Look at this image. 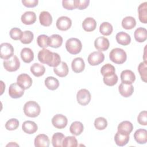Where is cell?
Here are the masks:
<instances>
[{
  "mask_svg": "<svg viewBox=\"0 0 147 147\" xmlns=\"http://www.w3.org/2000/svg\"><path fill=\"white\" fill-rule=\"evenodd\" d=\"M38 59L41 63L53 67H57L61 62V57L58 53L52 52L46 48H43L39 51Z\"/></svg>",
  "mask_w": 147,
  "mask_h": 147,
  "instance_id": "1",
  "label": "cell"
},
{
  "mask_svg": "<svg viewBox=\"0 0 147 147\" xmlns=\"http://www.w3.org/2000/svg\"><path fill=\"white\" fill-rule=\"evenodd\" d=\"M24 114L32 118H34L37 117L41 111V108L39 105L35 101L30 100L25 103L24 106Z\"/></svg>",
  "mask_w": 147,
  "mask_h": 147,
  "instance_id": "2",
  "label": "cell"
},
{
  "mask_svg": "<svg viewBox=\"0 0 147 147\" xmlns=\"http://www.w3.org/2000/svg\"><path fill=\"white\" fill-rule=\"evenodd\" d=\"M109 57L113 63L117 64H122L126 60L127 55L123 49L115 48L113 49L110 52Z\"/></svg>",
  "mask_w": 147,
  "mask_h": 147,
  "instance_id": "3",
  "label": "cell"
},
{
  "mask_svg": "<svg viewBox=\"0 0 147 147\" xmlns=\"http://www.w3.org/2000/svg\"><path fill=\"white\" fill-rule=\"evenodd\" d=\"M65 48L69 53L76 55L80 52L82 48V44L78 38H71L66 41Z\"/></svg>",
  "mask_w": 147,
  "mask_h": 147,
  "instance_id": "4",
  "label": "cell"
},
{
  "mask_svg": "<svg viewBox=\"0 0 147 147\" xmlns=\"http://www.w3.org/2000/svg\"><path fill=\"white\" fill-rule=\"evenodd\" d=\"M3 64L5 69L9 72L16 71L20 67V61L16 55H13L7 60H5Z\"/></svg>",
  "mask_w": 147,
  "mask_h": 147,
  "instance_id": "5",
  "label": "cell"
},
{
  "mask_svg": "<svg viewBox=\"0 0 147 147\" xmlns=\"http://www.w3.org/2000/svg\"><path fill=\"white\" fill-rule=\"evenodd\" d=\"M0 47V57L1 59L7 60L13 56L14 48L10 44L3 42L1 44Z\"/></svg>",
  "mask_w": 147,
  "mask_h": 147,
  "instance_id": "6",
  "label": "cell"
},
{
  "mask_svg": "<svg viewBox=\"0 0 147 147\" xmlns=\"http://www.w3.org/2000/svg\"><path fill=\"white\" fill-rule=\"evenodd\" d=\"M76 99L79 104L82 106H86L88 105L91 100V94L87 89H81L77 92Z\"/></svg>",
  "mask_w": 147,
  "mask_h": 147,
  "instance_id": "7",
  "label": "cell"
},
{
  "mask_svg": "<svg viewBox=\"0 0 147 147\" xmlns=\"http://www.w3.org/2000/svg\"><path fill=\"white\" fill-rule=\"evenodd\" d=\"M105 59L104 54L100 51H95L91 53L87 59L88 63L92 66L97 65L102 63Z\"/></svg>",
  "mask_w": 147,
  "mask_h": 147,
  "instance_id": "8",
  "label": "cell"
},
{
  "mask_svg": "<svg viewBox=\"0 0 147 147\" xmlns=\"http://www.w3.org/2000/svg\"><path fill=\"white\" fill-rule=\"evenodd\" d=\"M24 89L18 83H13L10 84L9 88V94L10 96L14 99L21 98L24 94Z\"/></svg>",
  "mask_w": 147,
  "mask_h": 147,
  "instance_id": "9",
  "label": "cell"
},
{
  "mask_svg": "<svg viewBox=\"0 0 147 147\" xmlns=\"http://www.w3.org/2000/svg\"><path fill=\"white\" fill-rule=\"evenodd\" d=\"M68 123L67 117L60 114H56L52 119V123L54 127L57 129H63L66 127Z\"/></svg>",
  "mask_w": 147,
  "mask_h": 147,
  "instance_id": "10",
  "label": "cell"
},
{
  "mask_svg": "<svg viewBox=\"0 0 147 147\" xmlns=\"http://www.w3.org/2000/svg\"><path fill=\"white\" fill-rule=\"evenodd\" d=\"M17 83L24 90L29 88L33 83L30 76L26 74H21L19 75L17 79Z\"/></svg>",
  "mask_w": 147,
  "mask_h": 147,
  "instance_id": "11",
  "label": "cell"
},
{
  "mask_svg": "<svg viewBox=\"0 0 147 147\" xmlns=\"http://www.w3.org/2000/svg\"><path fill=\"white\" fill-rule=\"evenodd\" d=\"M72 25L71 20L67 16H61L56 21V27L61 31H65L69 29Z\"/></svg>",
  "mask_w": 147,
  "mask_h": 147,
  "instance_id": "12",
  "label": "cell"
},
{
  "mask_svg": "<svg viewBox=\"0 0 147 147\" xmlns=\"http://www.w3.org/2000/svg\"><path fill=\"white\" fill-rule=\"evenodd\" d=\"M110 42L109 40L103 36L97 37L94 41V46L95 48L98 51H105L108 49L109 48Z\"/></svg>",
  "mask_w": 147,
  "mask_h": 147,
  "instance_id": "13",
  "label": "cell"
},
{
  "mask_svg": "<svg viewBox=\"0 0 147 147\" xmlns=\"http://www.w3.org/2000/svg\"><path fill=\"white\" fill-rule=\"evenodd\" d=\"M121 79L122 83L131 84L136 80V76L132 71L125 69L121 74Z\"/></svg>",
  "mask_w": 147,
  "mask_h": 147,
  "instance_id": "14",
  "label": "cell"
},
{
  "mask_svg": "<svg viewBox=\"0 0 147 147\" xmlns=\"http://www.w3.org/2000/svg\"><path fill=\"white\" fill-rule=\"evenodd\" d=\"M118 90L120 94L122 96L127 98L133 94L134 91V87L132 84L121 83L118 87Z\"/></svg>",
  "mask_w": 147,
  "mask_h": 147,
  "instance_id": "15",
  "label": "cell"
},
{
  "mask_svg": "<svg viewBox=\"0 0 147 147\" xmlns=\"http://www.w3.org/2000/svg\"><path fill=\"white\" fill-rule=\"evenodd\" d=\"M136 141L140 144H144L147 142V131L144 129H139L134 133Z\"/></svg>",
  "mask_w": 147,
  "mask_h": 147,
  "instance_id": "16",
  "label": "cell"
},
{
  "mask_svg": "<svg viewBox=\"0 0 147 147\" xmlns=\"http://www.w3.org/2000/svg\"><path fill=\"white\" fill-rule=\"evenodd\" d=\"M71 67L73 71L75 73L82 72L85 68V63L82 57L75 58L71 63Z\"/></svg>",
  "mask_w": 147,
  "mask_h": 147,
  "instance_id": "17",
  "label": "cell"
},
{
  "mask_svg": "<svg viewBox=\"0 0 147 147\" xmlns=\"http://www.w3.org/2000/svg\"><path fill=\"white\" fill-rule=\"evenodd\" d=\"M49 142L48 137L44 134L37 135L34 139V146L36 147H48Z\"/></svg>",
  "mask_w": 147,
  "mask_h": 147,
  "instance_id": "18",
  "label": "cell"
},
{
  "mask_svg": "<svg viewBox=\"0 0 147 147\" xmlns=\"http://www.w3.org/2000/svg\"><path fill=\"white\" fill-rule=\"evenodd\" d=\"M21 20L24 24L32 25L36 21V15L33 11H28L21 16Z\"/></svg>",
  "mask_w": 147,
  "mask_h": 147,
  "instance_id": "19",
  "label": "cell"
},
{
  "mask_svg": "<svg viewBox=\"0 0 147 147\" xmlns=\"http://www.w3.org/2000/svg\"><path fill=\"white\" fill-rule=\"evenodd\" d=\"M22 129L25 133L31 134L34 133L37 130L38 127L34 122L32 121H26L23 123Z\"/></svg>",
  "mask_w": 147,
  "mask_h": 147,
  "instance_id": "20",
  "label": "cell"
},
{
  "mask_svg": "<svg viewBox=\"0 0 147 147\" xmlns=\"http://www.w3.org/2000/svg\"><path fill=\"white\" fill-rule=\"evenodd\" d=\"M118 131L129 135L133 129V124L128 121L121 122L118 126Z\"/></svg>",
  "mask_w": 147,
  "mask_h": 147,
  "instance_id": "21",
  "label": "cell"
},
{
  "mask_svg": "<svg viewBox=\"0 0 147 147\" xmlns=\"http://www.w3.org/2000/svg\"><path fill=\"white\" fill-rule=\"evenodd\" d=\"M53 71L58 76L63 78L68 75L69 70L67 63L64 61H61L57 67H54Z\"/></svg>",
  "mask_w": 147,
  "mask_h": 147,
  "instance_id": "22",
  "label": "cell"
},
{
  "mask_svg": "<svg viewBox=\"0 0 147 147\" xmlns=\"http://www.w3.org/2000/svg\"><path fill=\"white\" fill-rule=\"evenodd\" d=\"M117 42L122 45H127L130 43L131 37L129 34L124 32H118L115 36Z\"/></svg>",
  "mask_w": 147,
  "mask_h": 147,
  "instance_id": "23",
  "label": "cell"
},
{
  "mask_svg": "<svg viewBox=\"0 0 147 147\" xmlns=\"http://www.w3.org/2000/svg\"><path fill=\"white\" fill-rule=\"evenodd\" d=\"M129 138V135L117 131L114 136V141L118 146H123L127 144Z\"/></svg>",
  "mask_w": 147,
  "mask_h": 147,
  "instance_id": "24",
  "label": "cell"
},
{
  "mask_svg": "<svg viewBox=\"0 0 147 147\" xmlns=\"http://www.w3.org/2000/svg\"><path fill=\"white\" fill-rule=\"evenodd\" d=\"M21 57L26 63H29L34 59V53L29 48H24L21 51Z\"/></svg>",
  "mask_w": 147,
  "mask_h": 147,
  "instance_id": "25",
  "label": "cell"
},
{
  "mask_svg": "<svg viewBox=\"0 0 147 147\" xmlns=\"http://www.w3.org/2000/svg\"><path fill=\"white\" fill-rule=\"evenodd\" d=\"M138 18L140 21L144 24L147 23V2L141 3L138 7Z\"/></svg>",
  "mask_w": 147,
  "mask_h": 147,
  "instance_id": "26",
  "label": "cell"
},
{
  "mask_svg": "<svg viewBox=\"0 0 147 147\" xmlns=\"http://www.w3.org/2000/svg\"><path fill=\"white\" fill-rule=\"evenodd\" d=\"M40 24L44 26H49L52 22V17L51 14L47 11H41L39 16Z\"/></svg>",
  "mask_w": 147,
  "mask_h": 147,
  "instance_id": "27",
  "label": "cell"
},
{
  "mask_svg": "<svg viewBox=\"0 0 147 147\" xmlns=\"http://www.w3.org/2000/svg\"><path fill=\"white\" fill-rule=\"evenodd\" d=\"M82 27L86 32H92L96 29V21L92 17H87L83 21Z\"/></svg>",
  "mask_w": 147,
  "mask_h": 147,
  "instance_id": "28",
  "label": "cell"
},
{
  "mask_svg": "<svg viewBox=\"0 0 147 147\" xmlns=\"http://www.w3.org/2000/svg\"><path fill=\"white\" fill-rule=\"evenodd\" d=\"M134 36L137 42H143L147 38V30L144 28H138L134 32Z\"/></svg>",
  "mask_w": 147,
  "mask_h": 147,
  "instance_id": "29",
  "label": "cell"
},
{
  "mask_svg": "<svg viewBox=\"0 0 147 147\" xmlns=\"http://www.w3.org/2000/svg\"><path fill=\"white\" fill-rule=\"evenodd\" d=\"M63 44V37L59 34H54L51 35L49 37V46L54 48H57L61 46Z\"/></svg>",
  "mask_w": 147,
  "mask_h": 147,
  "instance_id": "30",
  "label": "cell"
},
{
  "mask_svg": "<svg viewBox=\"0 0 147 147\" xmlns=\"http://www.w3.org/2000/svg\"><path fill=\"white\" fill-rule=\"evenodd\" d=\"M30 71L34 76L40 77L44 74L45 72V68L43 65L35 63L30 67Z\"/></svg>",
  "mask_w": 147,
  "mask_h": 147,
  "instance_id": "31",
  "label": "cell"
},
{
  "mask_svg": "<svg viewBox=\"0 0 147 147\" xmlns=\"http://www.w3.org/2000/svg\"><path fill=\"white\" fill-rule=\"evenodd\" d=\"M83 125L79 121H75L72 122L69 127V131L71 133L75 136L80 135L83 132Z\"/></svg>",
  "mask_w": 147,
  "mask_h": 147,
  "instance_id": "32",
  "label": "cell"
},
{
  "mask_svg": "<svg viewBox=\"0 0 147 147\" xmlns=\"http://www.w3.org/2000/svg\"><path fill=\"white\" fill-rule=\"evenodd\" d=\"M45 85L49 90H55L59 86V82L53 76H48L45 80Z\"/></svg>",
  "mask_w": 147,
  "mask_h": 147,
  "instance_id": "33",
  "label": "cell"
},
{
  "mask_svg": "<svg viewBox=\"0 0 147 147\" xmlns=\"http://www.w3.org/2000/svg\"><path fill=\"white\" fill-rule=\"evenodd\" d=\"M136 25V21L135 18L131 16H127L122 21V26L123 28L130 30L133 29Z\"/></svg>",
  "mask_w": 147,
  "mask_h": 147,
  "instance_id": "34",
  "label": "cell"
},
{
  "mask_svg": "<svg viewBox=\"0 0 147 147\" xmlns=\"http://www.w3.org/2000/svg\"><path fill=\"white\" fill-rule=\"evenodd\" d=\"M65 138L64 135L59 132L55 133L52 138V144L54 147H61L63 146V141Z\"/></svg>",
  "mask_w": 147,
  "mask_h": 147,
  "instance_id": "35",
  "label": "cell"
},
{
  "mask_svg": "<svg viewBox=\"0 0 147 147\" xmlns=\"http://www.w3.org/2000/svg\"><path fill=\"white\" fill-rule=\"evenodd\" d=\"M118 76L115 73L103 76V80L104 83L109 86H114L118 82Z\"/></svg>",
  "mask_w": 147,
  "mask_h": 147,
  "instance_id": "36",
  "label": "cell"
},
{
  "mask_svg": "<svg viewBox=\"0 0 147 147\" xmlns=\"http://www.w3.org/2000/svg\"><path fill=\"white\" fill-rule=\"evenodd\" d=\"M112 25L108 22H102L99 26V32L104 36H109L113 32Z\"/></svg>",
  "mask_w": 147,
  "mask_h": 147,
  "instance_id": "37",
  "label": "cell"
},
{
  "mask_svg": "<svg viewBox=\"0 0 147 147\" xmlns=\"http://www.w3.org/2000/svg\"><path fill=\"white\" fill-rule=\"evenodd\" d=\"M78 146V141L74 136H67L65 137L63 141L64 147H76Z\"/></svg>",
  "mask_w": 147,
  "mask_h": 147,
  "instance_id": "38",
  "label": "cell"
},
{
  "mask_svg": "<svg viewBox=\"0 0 147 147\" xmlns=\"http://www.w3.org/2000/svg\"><path fill=\"white\" fill-rule=\"evenodd\" d=\"M49 37L45 34H41L37 38V43L41 48H47L49 47Z\"/></svg>",
  "mask_w": 147,
  "mask_h": 147,
  "instance_id": "39",
  "label": "cell"
},
{
  "mask_svg": "<svg viewBox=\"0 0 147 147\" xmlns=\"http://www.w3.org/2000/svg\"><path fill=\"white\" fill-rule=\"evenodd\" d=\"M146 69H147V63L146 61H143L140 63L138 66V71L140 75L142 80L144 82H146Z\"/></svg>",
  "mask_w": 147,
  "mask_h": 147,
  "instance_id": "40",
  "label": "cell"
},
{
  "mask_svg": "<svg viewBox=\"0 0 147 147\" xmlns=\"http://www.w3.org/2000/svg\"><path fill=\"white\" fill-rule=\"evenodd\" d=\"M34 34L30 30H25L23 32L22 36L21 38V42L24 44H30L33 40Z\"/></svg>",
  "mask_w": 147,
  "mask_h": 147,
  "instance_id": "41",
  "label": "cell"
},
{
  "mask_svg": "<svg viewBox=\"0 0 147 147\" xmlns=\"http://www.w3.org/2000/svg\"><path fill=\"white\" fill-rule=\"evenodd\" d=\"M94 126L98 130H101L106 129L107 126V121L103 117H98L94 121Z\"/></svg>",
  "mask_w": 147,
  "mask_h": 147,
  "instance_id": "42",
  "label": "cell"
},
{
  "mask_svg": "<svg viewBox=\"0 0 147 147\" xmlns=\"http://www.w3.org/2000/svg\"><path fill=\"white\" fill-rule=\"evenodd\" d=\"M100 73L103 76L107 75L109 74L115 73V69L113 65L108 63L102 66L100 69Z\"/></svg>",
  "mask_w": 147,
  "mask_h": 147,
  "instance_id": "43",
  "label": "cell"
},
{
  "mask_svg": "<svg viewBox=\"0 0 147 147\" xmlns=\"http://www.w3.org/2000/svg\"><path fill=\"white\" fill-rule=\"evenodd\" d=\"M22 34H23V32H22V30L18 28H12L9 32L10 37L14 40H21L22 36Z\"/></svg>",
  "mask_w": 147,
  "mask_h": 147,
  "instance_id": "44",
  "label": "cell"
},
{
  "mask_svg": "<svg viewBox=\"0 0 147 147\" xmlns=\"http://www.w3.org/2000/svg\"><path fill=\"white\" fill-rule=\"evenodd\" d=\"M19 126V121L16 118H11L8 120L5 124V127L8 130H14Z\"/></svg>",
  "mask_w": 147,
  "mask_h": 147,
  "instance_id": "45",
  "label": "cell"
},
{
  "mask_svg": "<svg viewBox=\"0 0 147 147\" xmlns=\"http://www.w3.org/2000/svg\"><path fill=\"white\" fill-rule=\"evenodd\" d=\"M62 5L63 7L67 10H74L76 8V0H63L62 1Z\"/></svg>",
  "mask_w": 147,
  "mask_h": 147,
  "instance_id": "46",
  "label": "cell"
},
{
  "mask_svg": "<svg viewBox=\"0 0 147 147\" xmlns=\"http://www.w3.org/2000/svg\"><path fill=\"white\" fill-rule=\"evenodd\" d=\"M137 121L139 124L144 126L147 125V112L146 111H141L137 117Z\"/></svg>",
  "mask_w": 147,
  "mask_h": 147,
  "instance_id": "47",
  "label": "cell"
},
{
  "mask_svg": "<svg viewBox=\"0 0 147 147\" xmlns=\"http://www.w3.org/2000/svg\"><path fill=\"white\" fill-rule=\"evenodd\" d=\"M90 3L89 0H76V7L79 10H84L87 8Z\"/></svg>",
  "mask_w": 147,
  "mask_h": 147,
  "instance_id": "48",
  "label": "cell"
},
{
  "mask_svg": "<svg viewBox=\"0 0 147 147\" xmlns=\"http://www.w3.org/2000/svg\"><path fill=\"white\" fill-rule=\"evenodd\" d=\"M22 4L27 7H34L36 6L38 3V0H24L22 1Z\"/></svg>",
  "mask_w": 147,
  "mask_h": 147,
  "instance_id": "49",
  "label": "cell"
},
{
  "mask_svg": "<svg viewBox=\"0 0 147 147\" xmlns=\"http://www.w3.org/2000/svg\"><path fill=\"white\" fill-rule=\"evenodd\" d=\"M14 146V145H16V146H19L18 144H14L13 145V142H11V144H7V145H6V146Z\"/></svg>",
  "mask_w": 147,
  "mask_h": 147,
  "instance_id": "50",
  "label": "cell"
}]
</instances>
